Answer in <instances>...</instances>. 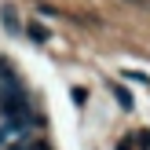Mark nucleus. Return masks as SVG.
Wrapping results in <instances>:
<instances>
[{
	"label": "nucleus",
	"instance_id": "1",
	"mask_svg": "<svg viewBox=\"0 0 150 150\" xmlns=\"http://www.w3.org/2000/svg\"><path fill=\"white\" fill-rule=\"evenodd\" d=\"M114 95H117V103H121V106H132V95L125 92V88H114Z\"/></svg>",
	"mask_w": 150,
	"mask_h": 150
},
{
	"label": "nucleus",
	"instance_id": "2",
	"mask_svg": "<svg viewBox=\"0 0 150 150\" xmlns=\"http://www.w3.org/2000/svg\"><path fill=\"white\" fill-rule=\"evenodd\" d=\"M117 150H128V143H121V146H117Z\"/></svg>",
	"mask_w": 150,
	"mask_h": 150
}]
</instances>
